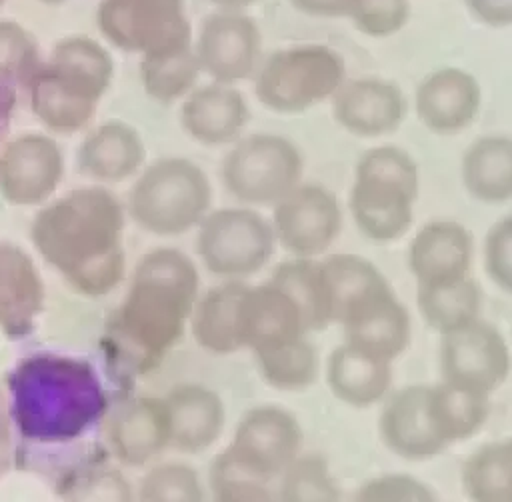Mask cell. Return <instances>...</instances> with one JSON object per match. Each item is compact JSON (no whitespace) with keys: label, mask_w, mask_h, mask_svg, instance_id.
Returning <instances> with one entry per match:
<instances>
[{"label":"cell","mask_w":512,"mask_h":502,"mask_svg":"<svg viewBox=\"0 0 512 502\" xmlns=\"http://www.w3.org/2000/svg\"><path fill=\"white\" fill-rule=\"evenodd\" d=\"M406 114L404 92L382 78L344 80L332 96L334 120L360 138H378L398 130Z\"/></svg>","instance_id":"44dd1931"},{"label":"cell","mask_w":512,"mask_h":502,"mask_svg":"<svg viewBox=\"0 0 512 502\" xmlns=\"http://www.w3.org/2000/svg\"><path fill=\"white\" fill-rule=\"evenodd\" d=\"M290 4L308 16L350 18L354 0H290Z\"/></svg>","instance_id":"f6af8a7d"},{"label":"cell","mask_w":512,"mask_h":502,"mask_svg":"<svg viewBox=\"0 0 512 502\" xmlns=\"http://www.w3.org/2000/svg\"><path fill=\"white\" fill-rule=\"evenodd\" d=\"M246 286L248 282L220 280V284L200 294L188 330L204 352L228 356L244 350L240 312Z\"/></svg>","instance_id":"83f0119b"},{"label":"cell","mask_w":512,"mask_h":502,"mask_svg":"<svg viewBox=\"0 0 512 502\" xmlns=\"http://www.w3.org/2000/svg\"><path fill=\"white\" fill-rule=\"evenodd\" d=\"M462 186L470 198L482 204H504L512 200V138H476L460 162Z\"/></svg>","instance_id":"f1b7e54d"},{"label":"cell","mask_w":512,"mask_h":502,"mask_svg":"<svg viewBox=\"0 0 512 502\" xmlns=\"http://www.w3.org/2000/svg\"><path fill=\"white\" fill-rule=\"evenodd\" d=\"M260 378L278 392L308 390L320 376V356L308 336L252 352Z\"/></svg>","instance_id":"1f68e13d"},{"label":"cell","mask_w":512,"mask_h":502,"mask_svg":"<svg viewBox=\"0 0 512 502\" xmlns=\"http://www.w3.org/2000/svg\"><path fill=\"white\" fill-rule=\"evenodd\" d=\"M304 432L294 412L278 404L246 410L218 458L234 472L272 482L304 452Z\"/></svg>","instance_id":"8fae6325"},{"label":"cell","mask_w":512,"mask_h":502,"mask_svg":"<svg viewBox=\"0 0 512 502\" xmlns=\"http://www.w3.org/2000/svg\"><path fill=\"white\" fill-rule=\"evenodd\" d=\"M438 502H440V500H438Z\"/></svg>","instance_id":"f907efd6"},{"label":"cell","mask_w":512,"mask_h":502,"mask_svg":"<svg viewBox=\"0 0 512 502\" xmlns=\"http://www.w3.org/2000/svg\"><path fill=\"white\" fill-rule=\"evenodd\" d=\"M270 280L282 286L292 296V300L300 306L310 334L330 326L320 258L290 256L286 262L274 268Z\"/></svg>","instance_id":"836d02e7"},{"label":"cell","mask_w":512,"mask_h":502,"mask_svg":"<svg viewBox=\"0 0 512 502\" xmlns=\"http://www.w3.org/2000/svg\"><path fill=\"white\" fill-rule=\"evenodd\" d=\"M324 378L338 402L364 410L380 406L394 390V362L342 340L326 358Z\"/></svg>","instance_id":"cb8c5ba5"},{"label":"cell","mask_w":512,"mask_h":502,"mask_svg":"<svg viewBox=\"0 0 512 502\" xmlns=\"http://www.w3.org/2000/svg\"><path fill=\"white\" fill-rule=\"evenodd\" d=\"M16 86L10 82L0 80V144H4V138L10 130L12 118H14V110H16Z\"/></svg>","instance_id":"bcb514c9"},{"label":"cell","mask_w":512,"mask_h":502,"mask_svg":"<svg viewBox=\"0 0 512 502\" xmlns=\"http://www.w3.org/2000/svg\"><path fill=\"white\" fill-rule=\"evenodd\" d=\"M170 450L180 454H202L222 436L226 408L216 390L198 382H182L164 396Z\"/></svg>","instance_id":"ffe728a7"},{"label":"cell","mask_w":512,"mask_h":502,"mask_svg":"<svg viewBox=\"0 0 512 502\" xmlns=\"http://www.w3.org/2000/svg\"><path fill=\"white\" fill-rule=\"evenodd\" d=\"M36 2L46 4V6H60V4H64V2H68V0H36Z\"/></svg>","instance_id":"c3c4849f"},{"label":"cell","mask_w":512,"mask_h":502,"mask_svg":"<svg viewBox=\"0 0 512 502\" xmlns=\"http://www.w3.org/2000/svg\"><path fill=\"white\" fill-rule=\"evenodd\" d=\"M460 488L468 502H512V434L468 454L460 468Z\"/></svg>","instance_id":"4dcf8cb0"},{"label":"cell","mask_w":512,"mask_h":502,"mask_svg":"<svg viewBox=\"0 0 512 502\" xmlns=\"http://www.w3.org/2000/svg\"><path fill=\"white\" fill-rule=\"evenodd\" d=\"M482 104L478 80L456 66H446L424 76L414 94L420 122L434 134L462 132L476 118Z\"/></svg>","instance_id":"7402d4cb"},{"label":"cell","mask_w":512,"mask_h":502,"mask_svg":"<svg viewBox=\"0 0 512 502\" xmlns=\"http://www.w3.org/2000/svg\"><path fill=\"white\" fill-rule=\"evenodd\" d=\"M270 222L278 246L292 258H322L336 244L344 216L332 190L300 182L272 206Z\"/></svg>","instance_id":"5bb4252c"},{"label":"cell","mask_w":512,"mask_h":502,"mask_svg":"<svg viewBox=\"0 0 512 502\" xmlns=\"http://www.w3.org/2000/svg\"><path fill=\"white\" fill-rule=\"evenodd\" d=\"M482 264L488 280L512 296V214L494 222L486 232Z\"/></svg>","instance_id":"b9f144b4"},{"label":"cell","mask_w":512,"mask_h":502,"mask_svg":"<svg viewBox=\"0 0 512 502\" xmlns=\"http://www.w3.org/2000/svg\"><path fill=\"white\" fill-rule=\"evenodd\" d=\"M410 18V0H354L350 20L372 38L400 32Z\"/></svg>","instance_id":"60d3db41"},{"label":"cell","mask_w":512,"mask_h":502,"mask_svg":"<svg viewBox=\"0 0 512 502\" xmlns=\"http://www.w3.org/2000/svg\"><path fill=\"white\" fill-rule=\"evenodd\" d=\"M346 80L344 58L326 44H296L260 62L254 92L278 114L304 112L336 94Z\"/></svg>","instance_id":"ba28073f"},{"label":"cell","mask_w":512,"mask_h":502,"mask_svg":"<svg viewBox=\"0 0 512 502\" xmlns=\"http://www.w3.org/2000/svg\"><path fill=\"white\" fill-rule=\"evenodd\" d=\"M276 246L272 222L244 204L210 210L196 228V256L218 280L246 282L268 266Z\"/></svg>","instance_id":"9c48e42d"},{"label":"cell","mask_w":512,"mask_h":502,"mask_svg":"<svg viewBox=\"0 0 512 502\" xmlns=\"http://www.w3.org/2000/svg\"><path fill=\"white\" fill-rule=\"evenodd\" d=\"M200 72L202 68L192 44L142 56L140 60L144 92L162 104L186 98L194 90Z\"/></svg>","instance_id":"d6a6232c"},{"label":"cell","mask_w":512,"mask_h":502,"mask_svg":"<svg viewBox=\"0 0 512 502\" xmlns=\"http://www.w3.org/2000/svg\"><path fill=\"white\" fill-rule=\"evenodd\" d=\"M470 14L486 26H512V0H464Z\"/></svg>","instance_id":"ee69618b"},{"label":"cell","mask_w":512,"mask_h":502,"mask_svg":"<svg viewBox=\"0 0 512 502\" xmlns=\"http://www.w3.org/2000/svg\"><path fill=\"white\" fill-rule=\"evenodd\" d=\"M200 294V272L188 254L172 246L142 254L104 334L114 368L126 376L154 370L182 340Z\"/></svg>","instance_id":"6da1fadb"},{"label":"cell","mask_w":512,"mask_h":502,"mask_svg":"<svg viewBox=\"0 0 512 502\" xmlns=\"http://www.w3.org/2000/svg\"><path fill=\"white\" fill-rule=\"evenodd\" d=\"M336 326L342 340L388 362H396L412 342V314L388 278L360 296Z\"/></svg>","instance_id":"9a60e30c"},{"label":"cell","mask_w":512,"mask_h":502,"mask_svg":"<svg viewBox=\"0 0 512 502\" xmlns=\"http://www.w3.org/2000/svg\"><path fill=\"white\" fill-rule=\"evenodd\" d=\"M208 502H278L270 482L234 472L218 456L208 476Z\"/></svg>","instance_id":"ab89813d"},{"label":"cell","mask_w":512,"mask_h":502,"mask_svg":"<svg viewBox=\"0 0 512 502\" xmlns=\"http://www.w3.org/2000/svg\"><path fill=\"white\" fill-rule=\"evenodd\" d=\"M46 288L36 260L18 244L0 240V334L26 338L44 310Z\"/></svg>","instance_id":"603a6c76"},{"label":"cell","mask_w":512,"mask_h":502,"mask_svg":"<svg viewBox=\"0 0 512 502\" xmlns=\"http://www.w3.org/2000/svg\"><path fill=\"white\" fill-rule=\"evenodd\" d=\"M490 418V400L448 382L406 384L380 404L378 436L408 462L438 458L474 438Z\"/></svg>","instance_id":"277c9868"},{"label":"cell","mask_w":512,"mask_h":502,"mask_svg":"<svg viewBox=\"0 0 512 502\" xmlns=\"http://www.w3.org/2000/svg\"><path fill=\"white\" fill-rule=\"evenodd\" d=\"M416 310L430 330L444 336L484 318V292L474 276L446 284L418 286Z\"/></svg>","instance_id":"f546056e"},{"label":"cell","mask_w":512,"mask_h":502,"mask_svg":"<svg viewBox=\"0 0 512 502\" xmlns=\"http://www.w3.org/2000/svg\"><path fill=\"white\" fill-rule=\"evenodd\" d=\"M136 502H208V488L186 462H154L136 486Z\"/></svg>","instance_id":"d590c367"},{"label":"cell","mask_w":512,"mask_h":502,"mask_svg":"<svg viewBox=\"0 0 512 502\" xmlns=\"http://www.w3.org/2000/svg\"><path fill=\"white\" fill-rule=\"evenodd\" d=\"M240 322L244 350L250 352L310 334L300 306L270 278L246 286Z\"/></svg>","instance_id":"d4e9b609"},{"label":"cell","mask_w":512,"mask_h":502,"mask_svg":"<svg viewBox=\"0 0 512 502\" xmlns=\"http://www.w3.org/2000/svg\"><path fill=\"white\" fill-rule=\"evenodd\" d=\"M64 176V154L44 134H20L0 146V196L12 206H44Z\"/></svg>","instance_id":"2e32d148"},{"label":"cell","mask_w":512,"mask_h":502,"mask_svg":"<svg viewBox=\"0 0 512 502\" xmlns=\"http://www.w3.org/2000/svg\"><path fill=\"white\" fill-rule=\"evenodd\" d=\"M96 26L112 46L140 58L192 44L184 0H100Z\"/></svg>","instance_id":"7c38bea8"},{"label":"cell","mask_w":512,"mask_h":502,"mask_svg":"<svg viewBox=\"0 0 512 502\" xmlns=\"http://www.w3.org/2000/svg\"><path fill=\"white\" fill-rule=\"evenodd\" d=\"M16 434L40 446L82 438L106 416V388L96 368L62 352H34L18 360L8 378Z\"/></svg>","instance_id":"3957f363"},{"label":"cell","mask_w":512,"mask_h":502,"mask_svg":"<svg viewBox=\"0 0 512 502\" xmlns=\"http://www.w3.org/2000/svg\"><path fill=\"white\" fill-rule=\"evenodd\" d=\"M126 216V206L106 186L74 188L38 208L30 242L70 290L100 298L126 276Z\"/></svg>","instance_id":"7a4b0ae2"},{"label":"cell","mask_w":512,"mask_h":502,"mask_svg":"<svg viewBox=\"0 0 512 502\" xmlns=\"http://www.w3.org/2000/svg\"><path fill=\"white\" fill-rule=\"evenodd\" d=\"M350 502H438L434 490L408 472H384L366 478Z\"/></svg>","instance_id":"f35d334b"},{"label":"cell","mask_w":512,"mask_h":502,"mask_svg":"<svg viewBox=\"0 0 512 502\" xmlns=\"http://www.w3.org/2000/svg\"><path fill=\"white\" fill-rule=\"evenodd\" d=\"M194 50L204 74L214 82L236 84L256 74L262 34L242 10H220L202 22Z\"/></svg>","instance_id":"e0dca14e"},{"label":"cell","mask_w":512,"mask_h":502,"mask_svg":"<svg viewBox=\"0 0 512 502\" xmlns=\"http://www.w3.org/2000/svg\"><path fill=\"white\" fill-rule=\"evenodd\" d=\"M106 444L122 466L154 464L170 448L162 398L136 396L120 402L106 418Z\"/></svg>","instance_id":"d6986e66"},{"label":"cell","mask_w":512,"mask_h":502,"mask_svg":"<svg viewBox=\"0 0 512 502\" xmlns=\"http://www.w3.org/2000/svg\"><path fill=\"white\" fill-rule=\"evenodd\" d=\"M474 256V236L464 224L456 220H430L410 238L406 264L418 288L472 276Z\"/></svg>","instance_id":"ac0fdd59"},{"label":"cell","mask_w":512,"mask_h":502,"mask_svg":"<svg viewBox=\"0 0 512 502\" xmlns=\"http://www.w3.org/2000/svg\"><path fill=\"white\" fill-rule=\"evenodd\" d=\"M418 194L416 160L398 146H374L356 162L348 194L350 216L366 240L392 244L410 232Z\"/></svg>","instance_id":"8992f818"},{"label":"cell","mask_w":512,"mask_h":502,"mask_svg":"<svg viewBox=\"0 0 512 502\" xmlns=\"http://www.w3.org/2000/svg\"><path fill=\"white\" fill-rule=\"evenodd\" d=\"M214 6H218L220 10H242L246 6H252L256 0H206Z\"/></svg>","instance_id":"7dc6e473"},{"label":"cell","mask_w":512,"mask_h":502,"mask_svg":"<svg viewBox=\"0 0 512 502\" xmlns=\"http://www.w3.org/2000/svg\"><path fill=\"white\" fill-rule=\"evenodd\" d=\"M146 148L140 132L122 120H108L92 128L76 154L78 170L98 182H124L144 168Z\"/></svg>","instance_id":"4316f807"},{"label":"cell","mask_w":512,"mask_h":502,"mask_svg":"<svg viewBox=\"0 0 512 502\" xmlns=\"http://www.w3.org/2000/svg\"><path fill=\"white\" fill-rule=\"evenodd\" d=\"M64 502H136V490L122 470L98 466L68 484Z\"/></svg>","instance_id":"74e56055"},{"label":"cell","mask_w":512,"mask_h":502,"mask_svg":"<svg viewBox=\"0 0 512 502\" xmlns=\"http://www.w3.org/2000/svg\"><path fill=\"white\" fill-rule=\"evenodd\" d=\"M222 182L244 206H274L302 182L304 160L298 146L278 134L238 138L222 160Z\"/></svg>","instance_id":"30bf717a"},{"label":"cell","mask_w":512,"mask_h":502,"mask_svg":"<svg viewBox=\"0 0 512 502\" xmlns=\"http://www.w3.org/2000/svg\"><path fill=\"white\" fill-rule=\"evenodd\" d=\"M278 502H342V490L328 460L302 452L278 478Z\"/></svg>","instance_id":"e575fe53"},{"label":"cell","mask_w":512,"mask_h":502,"mask_svg":"<svg viewBox=\"0 0 512 502\" xmlns=\"http://www.w3.org/2000/svg\"><path fill=\"white\" fill-rule=\"evenodd\" d=\"M128 218L154 236H180L196 230L212 210L206 172L188 158L166 156L144 166L126 198Z\"/></svg>","instance_id":"52a82bcc"},{"label":"cell","mask_w":512,"mask_h":502,"mask_svg":"<svg viewBox=\"0 0 512 502\" xmlns=\"http://www.w3.org/2000/svg\"><path fill=\"white\" fill-rule=\"evenodd\" d=\"M4 2H6V0H0V8H2V4H4Z\"/></svg>","instance_id":"681fc988"},{"label":"cell","mask_w":512,"mask_h":502,"mask_svg":"<svg viewBox=\"0 0 512 502\" xmlns=\"http://www.w3.org/2000/svg\"><path fill=\"white\" fill-rule=\"evenodd\" d=\"M112 76L114 60L98 40L66 36L26 86L30 110L56 134L78 132L94 118Z\"/></svg>","instance_id":"5b68a950"},{"label":"cell","mask_w":512,"mask_h":502,"mask_svg":"<svg viewBox=\"0 0 512 502\" xmlns=\"http://www.w3.org/2000/svg\"><path fill=\"white\" fill-rule=\"evenodd\" d=\"M42 64L34 36L12 20H0V80L26 88Z\"/></svg>","instance_id":"8d00e7d4"},{"label":"cell","mask_w":512,"mask_h":502,"mask_svg":"<svg viewBox=\"0 0 512 502\" xmlns=\"http://www.w3.org/2000/svg\"><path fill=\"white\" fill-rule=\"evenodd\" d=\"M440 380L492 398L512 374V348L506 336L484 318L440 336Z\"/></svg>","instance_id":"4fadbf2b"},{"label":"cell","mask_w":512,"mask_h":502,"mask_svg":"<svg viewBox=\"0 0 512 502\" xmlns=\"http://www.w3.org/2000/svg\"><path fill=\"white\" fill-rule=\"evenodd\" d=\"M250 120L248 104L232 84L212 82L194 88L182 102V130L204 146L234 144Z\"/></svg>","instance_id":"484cf974"},{"label":"cell","mask_w":512,"mask_h":502,"mask_svg":"<svg viewBox=\"0 0 512 502\" xmlns=\"http://www.w3.org/2000/svg\"><path fill=\"white\" fill-rule=\"evenodd\" d=\"M14 420L6 388L0 386V480L10 472L14 462Z\"/></svg>","instance_id":"7bdbcfd3"}]
</instances>
